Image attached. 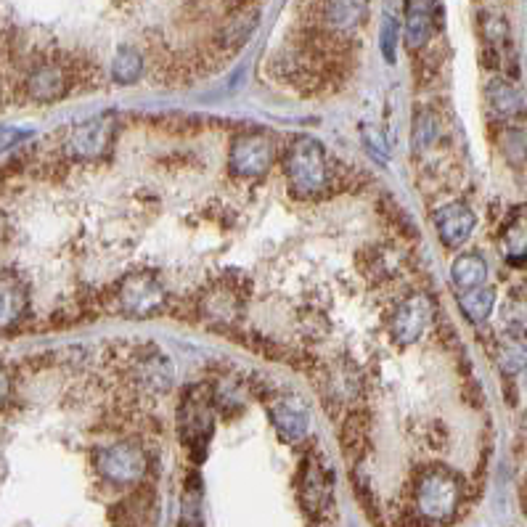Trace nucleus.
Returning a JSON list of instances; mask_svg holds the SVG:
<instances>
[{"label": "nucleus", "mask_w": 527, "mask_h": 527, "mask_svg": "<svg viewBox=\"0 0 527 527\" xmlns=\"http://www.w3.org/2000/svg\"><path fill=\"white\" fill-rule=\"evenodd\" d=\"M493 305H496V289L485 287V284L475 289H464V292L459 294L461 313H464L472 324L488 321L490 313H493Z\"/></svg>", "instance_id": "16"}, {"label": "nucleus", "mask_w": 527, "mask_h": 527, "mask_svg": "<svg viewBox=\"0 0 527 527\" xmlns=\"http://www.w3.org/2000/svg\"><path fill=\"white\" fill-rule=\"evenodd\" d=\"M432 318V302L424 294H414L408 297L398 308L395 318H392V337L398 339L400 345H411L422 337L427 324Z\"/></svg>", "instance_id": "7"}, {"label": "nucleus", "mask_w": 527, "mask_h": 527, "mask_svg": "<svg viewBox=\"0 0 527 527\" xmlns=\"http://www.w3.org/2000/svg\"><path fill=\"white\" fill-rule=\"evenodd\" d=\"M27 289L14 273H0V332L14 329L27 316Z\"/></svg>", "instance_id": "10"}, {"label": "nucleus", "mask_w": 527, "mask_h": 527, "mask_svg": "<svg viewBox=\"0 0 527 527\" xmlns=\"http://www.w3.org/2000/svg\"><path fill=\"white\" fill-rule=\"evenodd\" d=\"M273 165V141L263 133L239 136L231 146V167L244 178H257Z\"/></svg>", "instance_id": "5"}, {"label": "nucleus", "mask_w": 527, "mask_h": 527, "mask_svg": "<svg viewBox=\"0 0 527 527\" xmlns=\"http://www.w3.org/2000/svg\"><path fill=\"white\" fill-rule=\"evenodd\" d=\"M435 226L445 247L459 249L475 231V212L461 202L445 204L435 212Z\"/></svg>", "instance_id": "8"}, {"label": "nucleus", "mask_w": 527, "mask_h": 527, "mask_svg": "<svg viewBox=\"0 0 527 527\" xmlns=\"http://www.w3.org/2000/svg\"><path fill=\"white\" fill-rule=\"evenodd\" d=\"M27 138V130H19V128H3L0 125V154L8 149H14L19 141H24Z\"/></svg>", "instance_id": "21"}, {"label": "nucleus", "mask_w": 527, "mask_h": 527, "mask_svg": "<svg viewBox=\"0 0 527 527\" xmlns=\"http://www.w3.org/2000/svg\"><path fill=\"white\" fill-rule=\"evenodd\" d=\"M287 175L300 194H318L326 186L324 149L313 138H297L287 151Z\"/></svg>", "instance_id": "2"}, {"label": "nucleus", "mask_w": 527, "mask_h": 527, "mask_svg": "<svg viewBox=\"0 0 527 527\" xmlns=\"http://www.w3.org/2000/svg\"><path fill=\"white\" fill-rule=\"evenodd\" d=\"M496 358L504 374H520L527 366V334L522 329H509L501 334Z\"/></svg>", "instance_id": "14"}, {"label": "nucleus", "mask_w": 527, "mask_h": 527, "mask_svg": "<svg viewBox=\"0 0 527 527\" xmlns=\"http://www.w3.org/2000/svg\"><path fill=\"white\" fill-rule=\"evenodd\" d=\"M114 136V120L112 117H96L83 125H77L72 130V136L67 141L69 154L75 159H98L104 157V151L109 149Z\"/></svg>", "instance_id": "6"}, {"label": "nucleus", "mask_w": 527, "mask_h": 527, "mask_svg": "<svg viewBox=\"0 0 527 527\" xmlns=\"http://www.w3.org/2000/svg\"><path fill=\"white\" fill-rule=\"evenodd\" d=\"M96 467L112 485H136L146 475V453L136 443L106 445L96 453Z\"/></svg>", "instance_id": "3"}, {"label": "nucleus", "mask_w": 527, "mask_h": 527, "mask_svg": "<svg viewBox=\"0 0 527 527\" xmlns=\"http://www.w3.org/2000/svg\"><path fill=\"white\" fill-rule=\"evenodd\" d=\"M371 0H326V22L337 32H353L369 14Z\"/></svg>", "instance_id": "13"}, {"label": "nucleus", "mask_w": 527, "mask_h": 527, "mask_svg": "<svg viewBox=\"0 0 527 527\" xmlns=\"http://www.w3.org/2000/svg\"><path fill=\"white\" fill-rule=\"evenodd\" d=\"M271 419L273 427L281 432L284 440H302L308 435L310 419L308 408L300 398H276L271 400Z\"/></svg>", "instance_id": "9"}, {"label": "nucleus", "mask_w": 527, "mask_h": 527, "mask_svg": "<svg viewBox=\"0 0 527 527\" xmlns=\"http://www.w3.org/2000/svg\"><path fill=\"white\" fill-rule=\"evenodd\" d=\"M461 496H464V488H461L459 477L453 475L451 469L432 467L416 480V514L430 525H445L459 512Z\"/></svg>", "instance_id": "1"}, {"label": "nucleus", "mask_w": 527, "mask_h": 527, "mask_svg": "<svg viewBox=\"0 0 527 527\" xmlns=\"http://www.w3.org/2000/svg\"><path fill=\"white\" fill-rule=\"evenodd\" d=\"M27 93L35 101H43V104L59 101L67 93V77L56 64H40L30 75V80H27Z\"/></svg>", "instance_id": "12"}, {"label": "nucleus", "mask_w": 527, "mask_h": 527, "mask_svg": "<svg viewBox=\"0 0 527 527\" xmlns=\"http://www.w3.org/2000/svg\"><path fill=\"white\" fill-rule=\"evenodd\" d=\"M141 67H144V59H141V53H138L136 48L125 46V48H120V51H117V56H114L112 77L122 85L136 83L138 77H141Z\"/></svg>", "instance_id": "17"}, {"label": "nucleus", "mask_w": 527, "mask_h": 527, "mask_svg": "<svg viewBox=\"0 0 527 527\" xmlns=\"http://www.w3.org/2000/svg\"><path fill=\"white\" fill-rule=\"evenodd\" d=\"M432 24H435V3L432 0H406V24H403V35H406V46L411 51L427 46L432 35Z\"/></svg>", "instance_id": "11"}, {"label": "nucleus", "mask_w": 527, "mask_h": 527, "mask_svg": "<svg viewBox=\"0 0 527 527\" xmlns=\"http://www.w3.org/2000/svg\"><path fill=\"white\" fill-rule=\"evenodd\" d=\"M120 302L130 316H154L165 308V287L154 273H130L128 279L122 281Z\"/></svg>", "instance_id": "4"}, {"label": "nucleus", "mask_w": 527, "mask_h": 527, "mask_svg": "<svg viewBox=\"0 0 527 527\" xmlns=\"http://www.w3.org/2000/svg\"><path fill=\"white\" fill-rule=\"evenodd\" d=\"M488 98L490 104H493V109H496L498 114H504V117H512V114L522 112L520 93L514 91L509 83H504V80H493V83L488 85Z\"/></svg>", "instance_id": "18"}, {"label": "nucleus", "mask_w": 527, "mask_h": 527, "mask_svg": "<svg viewBox=\"0 0 527 527\" xmlns=\"http://www.w3.org/2000/svg\"><path fill=\"white\" fill-rule=\"evenodd\" d=\"M437 128H435V120H432L430 114H419V120H416L414 125V138L419 141V146H427L435 138Z\"/></svg>", "instance_id": "20"}, {"label": "nucleus", "mask_w": 527, "mask_h": 527, "mask_svg": "<svg viewBox=\"0 0 527 527\" xmlns=\"http://www.w3.org/2000/svg\"><path fill=\"white\" fill-rule=\"evenodd\" d=\"M522 422H525V427H527V411H525V419H522Z\"/></svg>", "instance_id": "23"}, {"label": "nucleus", "mask_w": 527, "mask_h": 527, "mask_svg": "<svg viewBox=\"0 0 527 527\" xmlns=\"http://www.w3.org/2000/svg\"><path fill=\"white\" fill-rule=\"evenodd\" d=\"M451 279H453V284L461 289V292H464V289L482 287L485 279H488V263H485L477 252L459 255L451 265Z\"/></svg>", "instance_id": "15"}, {"label": "nucleus", "mask_w": 527, "mask_h": 527, "mask_svg": "<svg viewBox=\"0 0 527 527\" xmlns=\"http://www.w3.org/2000/svg\"><path fill=\"white\" fill-rule=\"evenodd\" d=\"M398 35H400V24L392 14L382 16V35H379V46H382L384 59L395 61V51H398Z\"/></svg>", "instance_id": "19"}, {"label": "nucleus", "mask_w": 527, "mask_h": 527, "mask_svg": "<svg viewBox=\"0 0 527 527\" xmlns=\"http://www.w3.org/2000/svg\"><path fill=\"white\" fill-rule=\"evenodd\" d=\"M8 387H11V382H8L6 369H0V400H3L8 395Z\"/></svg>", "instance_id": "22"}]
</instances>
